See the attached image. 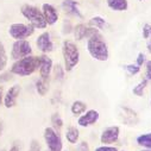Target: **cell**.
<instances>
[{
    "label": "cell",
    "mask_w": 151,
    "mask_h": 151,
    "mask_svg": "<svg viewBox=\"0 0 151 151\" xmlns=\"http://www.w3.org/2000/svg\"><path fill=\"white\" fill-rule=\"evenodd\" d=\"M36 44H37L38 50H41L44 54L50 52V51L54 50V43L50 38L49 32H43L42 35H40L38 38H37V41H36Z\"/></svg>",
    "instance_id": "cell-8"
},
{
    "label": "cell",
    "mask_w": 151,
    "mask_h": 151,
    "mask_svg": "<svg viewBox=\"0 0 151 151\" xmlns=\"http://www.w3.org/2000/svg\"><path fill=\"white\" fill-rule=\"evenodd\" d=\"M144 62H145V55H144L143 52H140V54L138 55V57H137V65L140 67Z\"/></svg>",
    "instance_id": "cell-34"
},
{
    "label": "cell",
    "mask_w": 151,
    "mask_h": 151,
    "mask_svg": "<svg viewBox=\"0 0 151 151\" xmlns=\"http://www.w3.org/2000/svg\"><path fill=\"white\" fill-rule=\"evenodd\" d=\"M4 89H3V87H0V106L3 105V101H4Z\"/></svg>",
    "instance_id": "cell-36"
},
{
    "label": "cell",
    "mask_w": 151,
    "mask_h": 151,
    "mask_svg": "<svg viewBox=\"0 0 151 151\" xmlns=\"http://www.w3.org/2000/svg\"><path fill=\"white\" fill-rule=\"evenodd\" d=\"M96 32H99L98 29L88 27L85 24H78L74 27V36H75V38H76V41H81L83 38H89L91 36H93Z\"/></svg>",
    "instance_id": "cell-9"
},
{
    "label": "cell",
    "mask_w": 151,
    "mask_h": 151,
    "mask_svg": "<svg viewBox=\"0 0 151 151\" xmlns=\"http://www.w3.org/2000/svg\"><path fill=\"white\" fill-rule=\"evenodd\" d=\"M87 50L94 60L107 61L108 60V48L100 32L91 36L87 42Z\"/></svg>",
    "instance_id": "cell-2"
},
{
    "label": "cell",
    "mask_w": 151,
    "mask_h": 151,
    "mask_svg": "<svg viewBox=\"0 0 151 151\" xmlns=\"http://www.w3.org/2000/svg\"><path fill=\"white\" fill-rule=\"evenodd\" d=\"M95 151H118V149L114 147V146H106V145H104V146L96 147Z\"/></svg>",
    "instance_id": "cell-31"
},
{
    "label": "cell",
    "mask_w": 151,
    "mask_h": 151,
    "mask_svg": "<svg viewBox=\"0 0 151 151\" xmlns=\"http://www.w3.org/2000/svg\"><path fill=\"white\" fill-rule=\"evenodd\" d=\"M99 119V112L95 111V109H89L87 111L83 116H81L78 120V124L82 127H87V126H91L93 124H95Z\"/></svg>",
    "instance_id": "cell-13"
},
{
    "label": "cell",
    "mask_w": 151,
    "mask_h": 151,
    "mask_svg": "<svg viewBox=\"0 0 151 151\" xmlns=\"http://www.w3.org/2000/svg\"><path fill=\"white\" fill-rule=\"evenodd\" d=\"M32 54L31 44L25 40H18L13 43L12 50H11V57L13 60H20L23 57H26Z\"/></svg>",
    "instance_id": "cell-6"
},
{
    "label": "cell",
    "mask_w": 151,
    "mask_h": 151,
    "mask_svg": "<svg viewBox=\"0 0 151 151\" xmlns=\"http://www.w3.org/2000/svg\"><path fill=\"white\" fill-rule=\"evenodd\" d=\"M150 36H151V33H150Z\"/></svg>",
    "instance_id": "cell-42"
},
{
    "label": "cell",
    "mask_w": 151,
    "mask_h": 151,
    "mask_svg": "<svg viewBox=\"0 0 151 151\" xmlns=\"http://www.w3.org/2000/svg\"><path fill=\"white\" fill-rule=\"evenodd\" d=\"M146 85H147V80L146 79H144L143 81H140L134 88H133V94L134 95H137V96H143V93H144V89H145V87H146Z\"/></svg>",
    "instance_id": "cell-24"
},
{
    "label": "cell",
    "mask_w": 151,
    "mask_h": 151,
    "mask_svg": "<svg viewBox=\"0 0 151 151\" xmlns=\"http://www.w3.org/2000/svg\"><path fill=\"white\" fill-rule=\"evenodd\" d=\"M119 133H120V130L118 126H111V127H107L102 133H101V143L104 144H112L118 140L119 138Z\"/></svg>",
    "instance_id": "cell-10"
},
{
    "label": "cell",
    "mask_w": 151,
    "mask_h": 151,
    "mask_svg": "<svg viewBox=\"0 0 151 151\" xmlns=\"http://www.w3.org/2000/svg\"><path fill=\"white\" fill-rule=\"evenodd\" d=\"M143 151H151V150H143Z\"/></svg>",
    "instance_id": "cell-40"
},
{
    "label": "cell",
    "mask_w": 151,
    "mask_h": 151,
    "mask_svg": "<svg viewBox=\"0 0 151 151\" xmlns=\"http://www.w3.org/2000/svg\"><path fill=\"white\" fill-rule=\"evenodd\" d=\"M151 33V25L150 24H145L143 26V37L144 38H149Z\"/></svg>",
    "instance_id": "cell-29"
},
{
    "label": "cell",
    "mask_w": 151,
    "mask_h": 151,
    "mask_svg": "<svg viewBox=\"0 0 151 151\" xmlns=\"http://www.w3.org/2000/svg\"><path fill=\"white\" fill-rule=\"evenodd\" d=\"M137 143L142 146H145L151 150V133H146L143 136H139L137 138Z\"/></svg>",
    "instance_id": "cell-22"
},
{
    "label": "cell",
    "mask_w": 151,
    "mask_h": 151,
    "mask_svg": "<svg viewBox=\"0 0 151 151\" xmlns=\"http://www.w3.org/2000/svg\"><path fill=\"white\" fill-rule=\"evenodd\" d=\"M107 6L113 11L122 12L129 9V3L127 0H107Z\"/></svg>",
    "instance_id": "cell-17"
},
{
    "label": "cell",
    "mask_w": 151,
    "mask_h": 151,
    "mask_svg": "<svg viewBox=\"0 0 151 151\" xmlns=\"http://www.w3.org/2000/svg\"><path fill=\"white\" fill-rule=\"evenodd\" d=\"M73 29L74 27L71 26V23L69 20H64V23H63V33L68 35V33H70L73 31Z\"/></svg>",
    "instance_id": "cell-28"
},
{
    "label": "cell",
    "mask_w": 151,
    "mask_h": 151,
    "mask_svg": "<svg viewBox=\"0 0 151 151\" xmlns=\"http://www.w3.org/2000/svg\"><path fill=\"white\" fill-rule=\"evenodd\" d=\"M41 64V57L29 55L20 60H17L11 67V73L19 76H29L33 74Z\"/></svg>",
    "instance_id": "cell-1"
},
{
    "label": "cell",
    "mask_w": 151,
    "mask_h": 151,
    "mask_svg": "<svg viewBox=\"0 0 151 151\" xmlns=\"http://www.w3.org/2000/svg\"><path fill=\"white\" fill-rule=\"evenodd\" d=\"M120 109L123 111V122L126 123L127 125H134L137 122H138V118H137V114L136 112L127 108V107H120Z\"/></svg>",
    "instance_id": "cell-16"
},
{
    "label": "cell",
    "mask_w": 151,
    "mask_h": 151,
    "mask_svg": "<svg viewBox=\"0 0 151 151\" xmlns=\"http://www.w3.org/2000/svg\"><path fill=\"white\" fill-rule=\"evenodd\" d=\"M10 151H19V149H18L17 146H12V147L10 149Z\"/></svg>",
    "instance_id": "cell-37"
},
{
    "label": "cell",
    "mask_w": 151,
    "mask_h": 151,
    "mask_svg": "<svg viewBox=\"0 0 151 151\" xmlns=\"http://www.w3.org/2000/svg\"><path fill=\"white\" fill-rule=\"evenodd\" d=\"M52 69V61L50 57L47 55L41 56V64H40V73H41V78L49 79L50 71Z\"/></svg>",
    "instance_id": "cell-15"
},
{
    "label": "cell",
    "mask_w": 151,
    "mask_h": 151,
    "mask_svg": "<svg viewBox=\"0 0 151 151\" xmlns=\"http://www.w3.org/2000/svg\"><path fill=\"white\" fill-rule=\"evenodd\" d=\"M54 74H55V76H56L57 80H60V81L63 80V78H64V71H63V69H62V67H61L60 64H57V65L54 67Z\"/></svg>",
    "instance_id": "cell-26"
},
{
    "label": "cell",
    "mask_w": 151,
    "mask_h": 151,
    "mask_svg": "<svg viewBox=\"0 0 151 151\" xmlns=\"http://www.w3.org/2000/svg\"><path fill=\"white\" fill-rule=\"evenodd\" d=\"M79 136H80L79 134V130L76 127H74V126L68 127L67 133H65V138L70 144H76L78 140H79Z\"/></svg>",
    "instance_id": "cell-19"
},
{
    "label": "cell",
    "mask_w": 151,
    "mask_h": 151,
    "mask_svg": "<svg viewBox=\"0 0 151 151\" xmlns=\"http://www.w3.org/2000/svg\"><path fill=\"white\" fill-rule=\"evenodd\" d=\"M146 80H151V61L146 62Z\"/></svg>",
    "instance_id": "cell-33"
},
{
    "label": "cell",
    "mask_w": 151,
    "mask_h": 151,
    "mask_svg": "<svg viewBox=\"0 0 151 151\" xmlns=\"http://www.w3.org/2000/svg\"><path fill=\"white\" fill-rule=\"evenodd\" d=\"M20 89L22 88L19 85H14L7 91V93L4 98V105L6 108H12L17 104V99L20 94Z\"/></svg>",
    "instance_id": "cell-11"
},
{
    "label": "cell",
    "mask_w": 151,
    "mask_h": 151,
    "mask_svg": "<svg viewBox=\"0 0 151 151\" xmlns=\"http://www.w3.org/2000/svg\"><path fill=\"white\" fill-rule=\"evenodd\" d=\"M0 132H1V122H0Z\"/></svg>",
    "instance_id": "cell-39"
},
{
    "label": "cell",
    "mask_w": 151,
    "mask_h": 151,
    "mask_svg": "<svg viewBox=\"0 0 151 151\" xmlns=\"http://www.w3.org/2000/svg\"><path fill=\"white\" fill-rule=\"evenodd\" d=\"M51 123H52V126H54V130L57 132H60V130L62 129V125H63V122L60 117V114H57V113H54V114L51 116Z\"/></svg>",
    "instance_id": "cell-23"
},
{
    "label": "cell",
    "mask_w": 151,
    "mask_h": 151,
    "mask_svg": "<svg viewBox=\"0 0 151 151\" xmlns=\"http://www.w3.org/2000/svg\"><path fill=\"white\" fill-rule=\"evenodd\" d=\"M12 74V73H11ZM11 74L10 73H4L0 75V82H7L11 80Z\"/></svg>",
    "instance_id": "cell-32"
},
{
    "label": "cell",
    "mask_w": 151,
    "mask_h": 151,
    "mask_svg": "<svg viewBox=\"0 0 151 151\" xmlns=\"http://www.w3.org/2000/svg\"><path fill=\"white\" fill-rule=\"evenodd\" d=\"M125 68H126V70H127L131 75H136V74H138L139 70H140V67H138L137 64H127Z\"/></svg>",
    "instance_id": "cell-27"
},
{
    "label": "cell",
    "mask_w": 151,
    "mask_h": 151,
    "mask_svg": "<svg viewBox=\"0 0 151 151\" xmlns=\"http://www.w3.org/2000/svg\"><path fill=\"white\" fill-rule=\"evenodd\" d=\"M7 64V56H6V51L5 48L3 45V43L0 42V70H3Z\"/></svg>",
    "instance_id": "cell-25"
},
{
    "label": "cell",
    "mask_w": 151,
    "mask_h": 151,
    "mask_svg": "<svg viewBox=\"0 0 151 151\" xmlns=\"http://www.w3.org/2000/svg\"><path fill=\"white\" fill-rule=\"evenodd\" d=\"M62 9H63V11H64L67 14H69V16L76 17V18H80V19L83 18L82 13H81L80 10H79V4H78L76 0H63Z\"/></svg>",
    "instance_id": "cell-12"
},
{
    "label": "cell",
    "mask_w": 151,
    "mask_h": 151,
    "mask_svg": "<svg viewBox=\"0 0 151 151\" xmlns=\"http://www.w3.org/2000/svg\"><path fill=\"white\" fill-rule=\"evenodd\" d=\"M62 54H63L65 70L71 71L78 65V63L80 61V52H79L78 47L71 41H64L63 47H62Z\"/></svg>",
    "instance_id": "cell-3"
},
{
    "label": "cell",
    "mask_w": 151,
    "mask_h": 151,
    "mask_svg": "<svg viewBox=\"0 0 151 151\" xmlns=\"http://www.w3.org/2000/svg\"><path fill=\"white\" fill-rule=\"evenodd\" d=\"M29 151H41V145H40V143L33 139V140L31 142V144H30Z\"/></svg>",
    "instance_id": "cell-30"
},
{
    "label": "cell",
    "mask_w": 151,
    "mask_h": 151,
    "mask_svg": "<svg viewBox=\"0 0 151 151\" xmlns=\"http://www.w3.org/2000/svg\"><path fill=\"white\" fill-rule=\"evenodd\" d=\"M89 25L93 26V27H95V29H98V30H102L106 26V20L102 17L96 16V17H93L89 20Z\"/></svg>",
    "instance_id": "cell-21"
},
{
    "label": "cell",
    "mask_w": 151,
    "mask_h": 151,
    "mask_svg": "<svg viewBox=\"0 0 151 151\" xmlns=\"http://www.w3.org/2000/svg\"><path fill=\"white\" fill-rule=\"evenodd\" d=\"M20 12L30 22V24L36 27V29H45L47 27V22H45V18L42 13L41 10H38L36 6H32V5H29V4H25L22 6L20 9Z\"/></svg>",
    "instance_id": "cell-4"
},
{
    "label": "cell",
    "mask_w": 151,
    "mask_h": 151,
    "mask_svg": "<svg viewBox=\"0 0 151 151\" xmlns=\"http://www.w3.org/2000/svg\"><path fill=\"white\" fill-rule=\"evenodd\" d=\"M86 108H87V105L82 101H74L73 105H71V113L75 116H79L81 113L86 112Z\"/></svg>",
    "instance_id": "cell-20"
},
{
    "label": "cell",
    "mask_w": 151,
    "mask_h": 151,
    "mask_svg": "<svg viewBox=\"0 0 151 151\" xmlns=\"http://www.w3.org/2000/svg\"><path fill=\"white\" fill-rule=\"evenodd\" d=\"M35 29L32 25H25L22 23H16L12 24L9 29V33L12 38H14L16 41L18 40H25L27 37H30L33 33Z\"/></svg>",
    "instance_id": "cell-5"
},
{
    "label": "cell",
    "mask_w": 151,
    "mask_h": 151,
    "mask_svg": "<svg viewBox=\"0 0 151 151\" xmlns=\"http://www.w3.org/2000/svg\"><path fill=\"white\" fill-rule=\"evenodd\" d=\"M36 89L40 95H45L49 91V79H44V78H41L38 81L36 82Z\"/></svg>",
    "instance_id": "cell-18"
},
{
    "label": "cell",
    "mask_w": 151,
    "mask_h": 151,
    "mask_svg": "<svg viewBox=\"0 0 151 151\" xmlns=\"http://www.w3.org/2000/svg\"><path fill=\"white\" fill-rule=\"evenodd\" d=\"M3 151H4V150H3Z\"/></svg>",
    "instance_id": "cell-43"
},
{
    "label": "cell",
    "mask_w": 151,
    "mask_h": 151,
    "mask_svg": "<svg viewBox=\"0 0 151 151\" xmlns=\"http://www.w3.org/2000/svg\"><path fill=\"white\" fill-rule=\"evenodd\" d=\"M140 1H143V0H140Z\"/></svg>",
    "instance_id": "cell-41"
},
{
    "label": "cell",
    "mask_w": 151,
    "mask_h": 151,
    "mask_svg": "<svg viewBox=\"0 0 151 151\" xmlns=\"http://www.w3.org/2000/svg\"><path fill=\"white\" fill-rule=\"evenodd\" d=\"M79 151H89V146L86 142H81L79 144Z\"/></svg>",
    "instance_id": "cell-35"
},
{
    "label": "cell",
    "mask_w": 151,
    "mask_h": 151,
    "mask_svg": "<svg viewBox=\"0 0 151 151\" xmlns=\"http://www.w3.org/2000/svg\"><path fill=\"white\" fill-rule=\"evenodd\" d=\"M42 13L45 18V22L48 25H54L55 23H57V19H58V13H57V10L50 5V4H43L42 6Z\"/></svg>",
    "instance_id": "cell-14"
},
{
    "label": "cell",
    "mask_w": 151,
    "mask_h": 151,
    "mask_svg": "<svg viewBox=\"0 0 151 151\" xmlns=\"http://www.w3.org/2000/svg\"><path fill=\"white\" fill-rule=\"evenodd\" d=\"M147 50H149V52H151V41L147 43Z\"/></svg>",
    "instance_id": "cell-38"
},
{
    "label": "cell",
    "mask_w": 151,
    "mask_h": 151,
    "mask_svg": "<svg viewBox=\"0 0 151 151\" xmlns=\"http://www.w3.org/2000/svg\"><path fill=\"white\" fill-rule=\"evenodd\" d=\"M44 139H45V143L48 145L49 151H62L63 144H62L61 137L52 127H47L45 129Z\"/></svg>",
    "instance_id": "cell-7"
}]
</instances>
